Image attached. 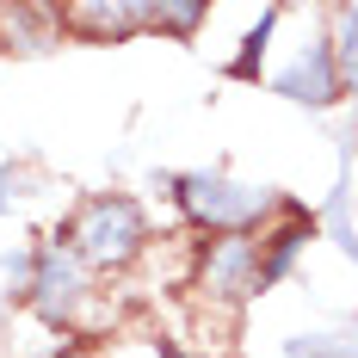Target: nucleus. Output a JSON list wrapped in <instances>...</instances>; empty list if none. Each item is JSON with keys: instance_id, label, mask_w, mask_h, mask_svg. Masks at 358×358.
Masks as SVG:
<instances>
[{"instance_id": "nucleus-1", "label": "nucleus", "mask_w": 358, "mask_h": 358, "mask_svg": "<svg viewBox=\"0 0 358 358\" xmlns=\"http://www.w3.org/2000/svg\"><path fill=\"white\" fill-rule=\"evenodd\" d=\"M62 248L87 266V272H130L136 259L148 253V216L136 198H124V192H93V198H80L74 216L62 222V235H56Z\"/></svg>"}, {"instance_id": "nucleus-2", "label": "nucleus", "mask_w": 358, "mask_h": 358, "mask_svg": "<svg viewBox=\"0 0 358 358\" xmlns=\"http://www.w3.org/2000/svg\"><path fill=\"white\" fill-rule=\"evenodd\" d=\"M173 204L179 216L210 241V235H259L272 216L285 210L266 185H248V179H229V173H185L173 179Z\"/></svg>"}, {"instance_id": "nucleus-3", "label": "nucleus", "mask_w": 358, "mask_h": 358, "mask_svg": "<svg viewBox=\"0 0 358 358\" xmlns=\"http://www.w3.org/2000/svg\"><path fill=\"white\" fill-rule=\"evenodd\" d=\"M93 278H99V272H87L62 241H43V248L31 253V266H25V303H31L50 327H80V315H87L93 296H99Z\"/></svg>"}, {"instance_id": "nucleus-4", "label": "nucleus", "mask_w": 358, "mask_h": 358, "mask_svg": "<svg viewBox=\"0 0 358 358\" xmlns=\"http://www.w3.org/2000/svg\"><path fill=\"white\" fill-rule=\"evenodd\" d=\"M192 290L210 309H241L259 296V235H210L192 253Z\"/></svg>"}, {"instance_id": "nucleus-5", "label": "nucleus", "mask_w": 358, "mask_h": 358, "mask_svg": "<svg viewBox=\"0 0 358 358\" xmlns=\"http://www.w3.org/2000/svg\"><path fill=\"white\" fill-rule=\"evenodd\" d=\"M56 19L87 43H124L148 31V0H74V6H56Z\"/></svg>"}, {"instance_id": "nucleus-6", "label": "nucleus", "mask_w": 358, "mask_h": 358, "mask_svg": "<svg viewBox=\"0 0 358 358\" xmlns=\"http://www.w3.org/2000/svg\"><path fill=\"white\" fill-rule=\"evenodd\" d=\"M278 93L303 99V106H334L346 87H340V62H334V37H315L309 50H296V62L278 74Z\"/></svg>"}, {"instance_id": "nucleus-7", "label": "nucleus", "mask_w": 358, "mask_h": 358, "mask_svg": "<svg viewBox=\"0 0 358 358\" xmlns=\"http://www.w3.org/2000/svg\"><path fill=\"white\" fill-rule=\"evenodd\" d=\"M309 235H315V222H309L303 210H278L266 229H259V290H272L290 266H296V253H303Z\"/></svg>"}, {"instance_id": "nucleus-8", "label": "nucleus", "mask_w": 358, "mask_h": 358, "mask_svg": "<svg viewBox=\"0 0 358 358\" xmlns=\"http://www.w3.org/2000/svg\"><path fill=\"white\" fill-rule=\"evenodd\" d=\"M204 19H210V6H204V0H148V31L192 37Z\"/></svg>"}, {"instance_id": "nucleus-9", "label": "nucleus", "mask_w": 358, "mask_h": 358, "mask_svg": "<svg viewBox=\"0 0 358 358\" xmlns=\"http://www.w3.org/2000/svg\"><path fill=\"white\" fill-rule=\"evenodd\" d=\"M334 62H340V87L358 99V19L352 13H334Z\"/></svg>"}, {"instance_id": "nucleus-10", "label": "nucleus", "mask_w": 358, "mask_h": 358, "mask_svg": "<svg viewBox=\"0 0 358 358\" xmlns=\"http://www.w3.org/2000/svg\"><path fill=\"white\" fill-rule=\"evenodd\" d=\"M50 358H99L93 346H62V352H50Z\"/></svg>"}]
</instances>
